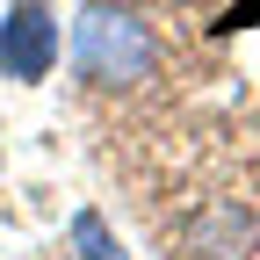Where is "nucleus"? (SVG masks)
I'll list each match as a JSON object with an SVG mask.
<instances>
[{
	"label": "nucleus",
	"instance_id": "obj_3",
	"mask_svg": "<svg viewBox=\"0 0 260 260\" xmlns=\"http://www.w3.org/2000/svg\"><path fill=\"white\" fill-rule=\"evenodd\" d=\"M253 232H260V224H253L239 203H210L181 239H188L195 260H246V253H253Z\"/></svg>",
	"mask_w": 260,
	"mask_h": 260
},
{
	"label": "nucleus",
	"instance_id": "obj_2",
	"mask_svg": "<svg viewBox=\"0 0 260 260\" xmlns=\"http://www.w3.org/2000/svg\"><path fill=\"white\" fill-rule=\"evenodd\" d=\"M51 65H58V22L44 15V0H15L0 15V73L37 87Z\"/></svg>",
	"mask_w": 260,
	"mask_h": 260
},
{
	"label": "nucleus",
	"instance_id": "obj_4",
	"mask_svg": "<svg viewBox=\"0 0 260 260\" xmlns=\"http://www.w3.org/2000/svg\"><path fill=\"white\" fill-rule=\"evenodd\" d=\"M73 246H80V260H130V253L116 246V232H109L94 210H80V217H73Z\"/></svg>",
	"mask_w": 260,
	"mask_h": 260
},
{
	"label": "nucleus",
	"instance_id": "obj_1",
	"mask_svg": "<svg viewBox=\"0 0 260 260\" xmlns=\"http://www.w3.org/2000/svg\"><path fill=\"white\" fill-rule=\"evenodd\" d=\"M73 65H80L87 87H138V80H152L159 44H152V29L130 8L94 0V8H80V22H73Z\"/></svg>",
	"mask_w": 260,
	"mask_h": 260
}]
</instances>
